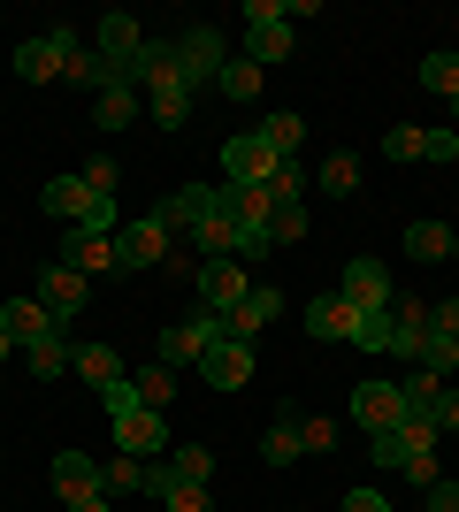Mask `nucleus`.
Wrapping results in <instances>:
<instances>
[{
  "instance_id": "50",
  "label": "nucleus",
  "mask_w": 459,
  "mask_h": 512,
  "mask_svg": "<svg viewBox=\"0 0 459 512\" xmlns=\"http://www.w3.org/2000/svg\"><path fill=\"white\" fill-rule=\"evenodd\" d=\"M452 130H459V92H452Z\"/></svg>"
},
{
  "instance_id": "41",
  "label": "nucleus",
  "mask_w": 459,
  "mask_h": 512,
  "mask_svg": "<svg viewBox=\"0 0 459 512\" xmlns=\"http://www.w3.org/2000/svg\"><path fill=\"white\" fill-rule=\"evenodd\" d=\"M429 421H437V436H459V390H452V383L437 390V406H429Z\"/></svg>"
},
{
  "instance_id": "51",
  "label": "nucleus",
  "mask_w": 459,
  "mask_h": 512,
  "mask_svg": "<svg viewBox=\"0 0 459 512\" xmlns=\"http://www.w3.org/2000/svg\"><path fill=\"white\" fill-rule=\"evenodd\" d=\"M452 260H459V230H452Z\"/></svg>"
},
{
  "instance_id": "47",
  "label": "nucleus",
  "mask_w": 459,
  "mask_h": 512,
  "mask_svg": "<svg viewBox=\"0 0 459 512\" xmlns=\"http://www.w3.org/2000/svg\"><path fill=\"white\" fill-rule=\"evenodd\" d=\"M429 512H459V482H437V490H429Z\"/></svg>"
},
{
  "instance_id": "49",
  "label": "nucleus",
  "mask_w": 459,
  "mask_h": 512,
  "mask_svg": "<svg viewBox=\"0 0 459 512\" xmlns=\"http://www.w3.org/2000/svg\"><path fill=\"white\" fill-rule=\"evenodd\" d=\"M8 360H16V337H8V329H0V367H8Z\"/></svg>"
},
{
  "instance_id": "8",
  "label": "nucleus",
  "mask_w": 459,
  "mask_h": 512,
  "mask_svg": "<svg viewBox=\"0 0 459 512\" xmlns=\"http://www.w3.org/2000/svg\"><path fill=\"white\" fill-rule=\"evenodd\" d=\"M352 421H360V436H383V428H398L406 421V390L398 383H352Z\"/></svg>"
},
{
  "instance_id": "2",
  "label": "nucleus",
  "mask_w": 459,
  "mask_h": 512,
  "mask_svg": "<svg viewBox=\"0 0 459 512\" xmlns=\"http://www.w3.org/2000/svg\"><path fill=\"white\" fill-rule=\"evenodd\" d=\"M169 54H176V77H184L192 92H199V85H215L222 62H230V46H222L215 23H184V31L169 39Z\"/></svg>"
},
{
  "instance_id": "11",
  "label": "nucleus",
  "mask_w": 459,
  "mask_h": 512,
  "mask_svg": "<svg viewBox=\"0 0 459 512\" xmlns=\"http://www.w3.org/2000/svg\"><path fill=\"white\" fill-rule=\"evenodd\" d=\"M268 176H276V153L261 146V130H238V138L222 146V184H261L268 192Z\"/></svg>"
},
{
  "instance_id": "46",
  "label": "nucleus",
  "mask_w": 459,
  "mask_h": 512,
  "mask_svg": "<svg viewBox=\"0 0 459 512\" xmlns=\"http://www.w3.org/2000/svg\"><path fill=\"white\" fill-rule=\"evenodd\" d=\"M345 512H391V497L383 490H345Z\"/></svg>"
},
{
  "instance_id": "35",
  "label": "nucleus",
  "mask_w": 459,
  "mask_h": 512,
  "mask_svg": "<svg viewBox=\"0 0 459 512\" xmlns=\"http://www.w3.org/2000/svg\"><path fill=\"white\" fill-rule=\"evenodd\" d=\"M299 237H306V207H276V214H268V245H276V253L299 245Z\"/></svg>"
},
{
  "instance_id": "9",
  "label": "nucleus",
  "mask_w": 459,
  "mask_h": 512,
  "mask_svg": "<svg viewBox=\"0 0 459 512\" xmlns=\"http://www.w3.org/2000/svg\"><path fill=\"white\" fill-rule=\"evenodd\" d=\"M62 268L77 276H123V260H115V230H62Z\"/></svg>"
},
{
  "instance_id": "36",
  "label": "nucleus",
  "mask_w": 459,
  "mask_h": 512,
  "mask_svg": "<svg viewBox=\"0 0 459 512\" xmlns=\"http://www.w3.org/2000/svg\"><path fill=\"white\" fill-rule=\"evenodd\" d=\"M352 344H360V352H391V306H383V314H360Z\"/></svg>"
},
{
  "instance_id": "28",
  "label": "nucleus",
  "mask_w": 459,
  "mask_h": 512,
  "mask_svg": "<svg viewBox=\"0 0 459 512\" xmlns=\"http://www.w3.org/2000/svg\"><path fill=\"white\" fill-rule=\"evenodd\" d=\"M100 474H108V497H138V490H146V459H131V451L100 459Z\"/></svg>"
},
{
  "instance_id": "34",
  "label": "nucleus",
  "mask_w": 459,
  "mask_h": 512,
  "mask_svg": "<svg viewBox=\"0 0 459 512\" xmlns=\"http://www.w3.org/2000/svg\"><path fill=\"white\" fill-rule=\"evenodd\" d=\"M268 199H276V207H299V199H306L299 161H276V176H268Z\"/></svg>"
},
{
  "instance_id": "17",
  "label": "nucleus",
  "mask_w": 459,
  "mask_h": 512,
  "mask_svg": "<svg viewBox=\"0 0 459 512\" xmlns=\"http://www.w3.org/2000/svg\"><path fill=\"white\" fill-rule=\"evenodd\" d=\"M299 321H306V337H322V344H352V329H360V314H352L337 291L306 299V306H299Z\"/></svg>"
},
{
  "instance_id": "52",
  "label": "nucleus",
  "mask_w": 459,
  "mask_h": 512,
  "mask_svg": "<svg viewBox=\"0 0 459 512\" xmlns=\"http://www.w3.org/2000/svg\"><path fill=\"white\" fill-rule=\"evenodd\" d=\"M421 512H429V505H421Z\"/></svg>"
},
{
  "instance_id": "24",
  "label": "nucleus",
  "mask_w": 459,
  "mask_h": 512,
  "mask_svg": "<svg viewBox=\"0 0 459 512\" xmlns=\"http://www.w3.org/2000/svg\"><path fill=\"white\" fill-rule=\"evenodd\" d=\"M261 459H268V467H291V459H306V436H299V421H291V413H276V421H268Z\"/></svg>"
},
{
  "instance_id": "23",
  "label": "nucleus",
  "mask_w": 459,
  "mask_h": 512,
  "mask_svg": "<svg viewBox=\"0 0 459 512\" xmlns=\"http://www.w3.org/2000/svg\"><path fill=\"white\" fill-rule=\"evenodd\" d=\"M253 130H261V146L276 153V161H299V146H306V123H299V115H291V107H276V115H261V123H253Z\"/></svg>"
},
{
  "instance_id": "1",
  "label": "nucleus",
  "mask_w": 459,
  "mask_h": 512,
  "mask_svg": "<svg viewBox=\"0 0 459 512\" xmlns=\"http://www.w3.org/2000/svg\"><path fill=\"white\" fill-rule=\"evenodd\" d=\"M77 46H92V39L77 31V23H54L46 39H23L16 46V77H23V85H62V69H69Z\"/></svg>"
},
{
  "instance_id": "19",
  "label": "nucleus",
  "mask_w": 459,
  "mask_h": 512,
  "mask_svg": "<svg viewBox=\"0 0 459 512\" xmlns=\"http://www.w3.org/2000/svg\"><path fill=\"white\" fill-rule=\"evenodd\" d=\"M276 314H284V291H268V283H253V299H245L238 314L222 321V337H238V344H253V337H261V329H268V321H276Z\"/></svg>"
},
{
  "instance_id": "29",
  "label": "nucleus",
  "mask_w": 459,
  "mask_h": 512,
  "mask_svg": "<svg viewBox=\"0 0 459 512\" xmlns=\"http://www.w3.org/2000/svg\"><path fill=\"white\" fill-rule=\"evenodd\" d=\"M169 474H176V482H199V490H207V482H215V451H207V444L169 451Z\"/></svg>"
},
{
  "instance_id": "5",
  "label": "nucleus",
  "mask_w": 459,
  "mask_h": 512,
  "mask_svg": "<svg viewBox=\"0 0 459 512\" xmlns=\"http://www.w3.org/2000/svg\"><path fill=\"white\" fill-rule=\"evenodd\" d=\"M337 299H345L352 314H383V306L398 299V276L383 268V260H345V276H337Z\"/></svg>"
},
{
  "instance_id": "45",
  "label": "nucleus",
  "mask_w": 459,
  "mask_h": 512,
  "mask_svg": "<svg viewBox=\"0 0 459 512\" xmlns=\"http://www.w3.org/2000/svg\"><path fill=\"white\" fill-rule=\"evenodd\" d=\"M429 337H452V344H459V299H437V306H429Z\"/></svg>"
},
{
  "instance_id": "30",
  "label": "nucleus",
  "mask_w": 459,
  "mask_h": 512,
  "mask_svg": "<svg viewBox=\"0 0 459 512\" xmlns=\"http://www.w3.org/2000/svg\"><path fill=\"white\" fill-rule=\"evenodd\" d=\"M322 192L329 199H352V192H360V153H329V161H322Z\"/></svg>"
},
{
  "instance_id": "33",
  "label": "nucleus",
  "mask_w": 459,
  "mask_h": 512,
  "mask_svg": "<svg viewBox=\"0 0 459 512\" xmlns=\"http://www.w3.org/2000/svg\"><path fill=\"white\" fill-rule=\"evenodd\" d=\"M414 367H421V375H437V383H452V367H459V344H452V337H421Z\"/></svg>"
},
{
  "instance_id": "18",
  "label": "nucleus",
  "mask_w": 459,
  "mask_h": 512,
  "mask_svg": "<svg viewBox=\"0 0 459 512\" xmlns=\"http://www.w3.org/2000/svg\"><path fill=\"white\" fill-rule=\"evenodd\" d=\"M138 107H146V92H138L131 77H115V85L92 92V123H100V130H131V123H138Z\"/></svg>"
},
{
  "instance_id": "21",
  "label": "nucleus",
  "mask_w": 459,
  "mask_h": 512,
  "mask_svg": "<svg viewBox=\"0 0 459 512\" xmlns=\"http://www.w3.org/2000/svg\"><path fill=\"white\" fill-rule=\"evenodd\" d=\"M69 367H77V375H85L92 390H108V383H123V375H131L115 344H69Z\"/></svg>"
},
{
  "instance_id": "43",
  "label": "nucleus",
  "mask_w": 459,
  "mask_h": 512,
  "mask_svg": "<svg viewBox=\"0 0 459 512\" xmlns=\"http://www.w3.org/2000/svg\"><path fill=\"white\" fill-rule=\"evenodd\" d=\"M100 406H108V421H123V413H138V390H131V375L100 390Z\"/></svg>"
},
{
  "instance_id": "48",
  "label": "nucleus",
  "mask_w": 459,
  "mask_h": 512,
  "mask_svg": "<svg viewBox=\"0 0 459 512\" xmlns=\"http://www.w3.org/2000/svg\"><path fill=\"white\" fill-rule=\"evenodd\" d=\"M69 512H108V490H100V497H77Z\"/></svg>"
},
{
  "instance_id": "10",
  "label": "nucleus",
  "mask_w": 459,
  "mask_h": 512,
  "mask_svg": "<svg viewBox=\"0 0 459 512\" xmlns=\"http://www.w3.org/2000/svg\"><path fill=\"white\" fill-rule=\"evenodd\" d=\"M31 299H39L54 321H77V314H85V299H92V283L77 276V268H62V260H46V268H39V291H31Z\"/></svg>"
},
{
  "instance_id": "20",
  "label": "nucleus",
  "mask_w": 459,
  "mask_h": 512,
  "mask_svg": "<svg viewBox=\"0 0 459 512\" xmlns=\"http://www.w3.org/2000/svg\"><path fill=\"white\" fill-rule=\"evenodd\" d=\"M421 337H429V299H406V291H398V299H391V352H398V360H414Z\"/></svg>"
},
{
  "instance_id": "6",
  "label": "nucleus",
  "mask_w": 459,
  "mask_h": 512,
  "mask_svg": "<svg viewBox=\"0 0 459 512\" xmlns=\"http://www.w3.org/2000/svg\"><path fill=\"white\" fill-rule=\"evenodd\" d=\"M215 337H222V321L207 314V306H199L192 321H169V329H161V344H153V360H161V367H199Z\"/></svg>"
},
{
  "instance_id": "12",
  "label": "nucleus",
  "mask_w": 459,
  "mask_h": 512,
  "mask_svg": "<svg viewBox=\"0 0 459 512\" xmlns=\"http://www.w3.org/2000/svg\"><path fill=\"white\" fill-rule=\"evenodd\" d=\"M115 428V451H131V459H169V413H123V421H108Z\"/></svg>"
},
{
  "instance_id": "39",
  "label": "nucleus",
  "mask_w": 459,
  "mask_h": 512,
  "mask_svg": "<svg viewBox=\"0 0 459 512\" xmlns=\"http://www.w3.org/2000/svg\"><path fill=\"white\" fill-rule=\"evenodd\" d=\"M77 176H85V192H92V199H115V161H108V153H92Z\"/></svg>"
},
{
  "instance_id": "15",
  "label": "nucleus",
  "mask_w": 459,
  "mask_h": 512,
  "mask_svg": "<svg viewBox=\"0 0 459 512\" xmlns=\"http://www.w3.org/2000/svg\"><path fill=\"white\" fill-rule=\"evenodd\" d=\"M0 329L16 337V360L31 352V344H46V337H62V321L46 314L39 299H0Z\"/></svg>"
},
{
  "instance_id": "25",
  "label": "nucleus",
  "mask_w": 459,
  "mask_h": 512,
  "mask_svg": "<svg viewBox=\"0 0 459 512\" xmlns=\"http://www.w3.org/2000/svg\"><path fill=\"white\" fill-rule=\"evenodd\" d=\"M406 253L414 260H452V230H444L437 214H421V222H406Z\"/></svg>"
},
{
  "instance_id": "7",
  "label": "nucleus",
  "mask_w": 459,
  "mask_h": 512,
  "mask_svg": "<svg viewBox=\"0 0 459 512\" xmlns=\"http://www.w3.org/2000/svg\"><path fill=\"white\" fill-rule=\"evenodd\" d=\"M138 46H146V31H138V16H123V8H108V16L92 23V54L115 69V77H131Z\"/></svg>"
},
{
  "instance_id": "37",
  "label": "nucleus",
  "mask_w": 459,
  "mask_h": 512,
  "mask_svg": "<svg viewBox=\"0 0 459 512\" xmlns=\"http://www.w3.org/2000/svg\"><path fill=\"white\" fill-rule=\"evenodd\" d=\"M421 161H459V130H452V123L421 130Z\"/></svg>"
},
{
  "instance_id": "3",
  "label": "nucleus",
  "mask_w": 459,
  "mask_h": 512,
  "mask_svg": "<svg viewBox=\"0 0 459 512\" xmlns=\"http://www.w3.org/2000/svg\"><path fill=\"white\" fill-rule=\"evenodd\" d=\"M192 291H199V306H207L215 321H230L245 299H253V276H245L238 260H199V268H192Z\"/></svg>"
},
{
  "instance_id": "32",
  "label": "nucleus",
  "mask_w": 459,
  "mask_h": 512,
  "mask_svg": "<svg viewBox=\"0 0 459 512\" xmlns=\"http://www.w3.org/2000/svg\"><path fill=\"white\" fill-rule=\"evenodd\" d=\"M421 85H429V92H444V100L459 92V54H452V46H437V54H421Z\"/></svg>"
},
{
  "instance_id": "14",
  "label": "nucleus",
  "mask_w": 459,
  "mask_h": 512,
  "mask_svg": "<svg viewBox=\"0 0 459 512\" xmlns=\"http://www.w3.org/2000/svg\"><path fill=\"white\" fill-rule=\"evenodd\" d=\"M199 375H207V390H245V383H253V344L215 337V344H207V360H199Z\"/></svg>"
},
{
  "instance_id": "44",
  "label": "nucleus",
  "mask_w": 459,
  "mask_h": 512,
  "mask_svg": "<svg viewBox=\"0 0 459 512\" xmlns=\"http://www.w3.org/2000/svg\"><path fill=\"white\" fill-rule=\"evenodd\" d=\"M299 436H306V451H329V444H337V421H329V413H306Z\"/></svg>"
},
{
  "instance_id": "22",
  "label": "nucleus",
  "mask_w": 459,
  "mask_h": 512,
  "mask_svg": "<svg viewBox=\"0 0 459 512\" xmlns=\"http://www.w3.org/2000/svg\"><path fill=\"white\" fill-rule=\"evenodd\" d=\"M215 92H222V100H238V107H253V100L268 92V69L245 62V54H230V62H222V77H215Z\"/></svg>"
},
{
  "instance_id": "16",
  "label": "nucleus",
  "mask_w": 459,
  "mask_h": 512,
  "mask_svg": "<svg viewBox=\"0 0 459 512\" xmlns=\"http://www.w3.org/2000/svg\"><path fill=\"white\" fill-rule=\"evenodd\" d=\"M161 222H169V237H199V222L215 214V184H176L169 199H161Z\"/></svg>"
},
{
  "instance_id": "38",
  "label": "nucleus",
  "mask_w": 459,
  "mask_h": 512,
  "mask_svg": "<svg viewBox=\"0 0 459 512\" xmlns=\"http://www.w3.org/2000/svg\"><path fill=\"white\" fill-rule=\"evenodd\" d=\"M383 153H391V161H421V130L414 123H391V130H383Z\"/></svg>"
},
{
  "instance_id": "42",
  "label": "nucleus",
  "mask_w": 459,
  "mask_h": 512,
  "mask_svg": "<svg viewBox=\"0 0 459 512\" xmlns=\"http://www.w3.org/2000/svg\"><path fill=\"white\" fill-rule=\"evenodd\" d=\"M268 23H291L284 0H245V31H268Z\"/></svg>"
},
{
  "instance_id": "27",
  "label": "nucleus",
  "mask_w": 459,
  "mask_h": 512,
  "mask_svg": "<svg viewBox=\"0 0 459 512\" xmlns=\"http://www.w3.org/2000/svg\"><path fill=\"white\" fill-rule=\"evenodd\" d=\"M245 62H261V69L291 62V23H268V31H245Z\"/></svg>"
},
{
  "instance_id": "26",
  "label": "nucleus",
  "mask_w": 459,
  "mask_h": 512,
  "mask_svg": "<svg viewBox=\"0 0 459 512\" xmlns=\"http://www.w3.org/2000/svg\"><path fill=\"white\" fill-rule=\"evenodd\" d=\"M131 390H138V406H146V413H169V398H176V367H161V360L138 367Z\"/></svg>"
},
{
  "instance_id": "31",
  "label": "nucleus",
  "mask_w": 459,
  "mask_h": 512,
  "mask_svg": "<svg viewBox=\"0 0 459 512\" xmlns=\"http://www.w3.org/2000/svg\"><path fill=\"white\" fill-rule=\"evenodd\" d=\"M23 367H31L39 383H54V375H69V337H46V344H31V352H23Z\"/></svg>"
},
{
  "instance_id": "13",
  "label": "nucleus",
  "mask_w": 459,
  "mask_h": 512,
  "mask_svg": "<svg viewBox=\"0 0 459 512\" xmlns=\"http://www.w3.org/2000/svg\"><path fill=\"white\" fill-rule=\"evenodd\" d=\"M46 474H54L62 505H77V497H100V490H108V474H100V459H92V451H54V459H46Z\"/></svg>"
},
{
  "instance_id": "4",
  "label": "nucleus",
  "mask_w": 459,
  "mask_h": 512,
  "mask_svg": "<svg viewBox=\"0 0 459 512\" xmlns=\"http://www.w3.org/2000/svg\"><path fill=\"white\" fill-rule=\"evenodd\" d=\"M115 260H123V276H138V268H161V260H169V222H161V214L115 222Z\"/></svg>"
},
{
  "instance_id": "40",
  "label": "nucleus",
  "mask_w": 459,
  "mask_h": 512,
  "mask_svg": "<svg viewBox=\"0 0 459 512\" xmlns=\"http://www.w3.org/2000/svg\"><path fill=\"white\" fill-rule=\"evenodd\" d=\"M161 505H169V512H215L199 482H169V497H161Z\"/></svg>"
}]
</instances>
